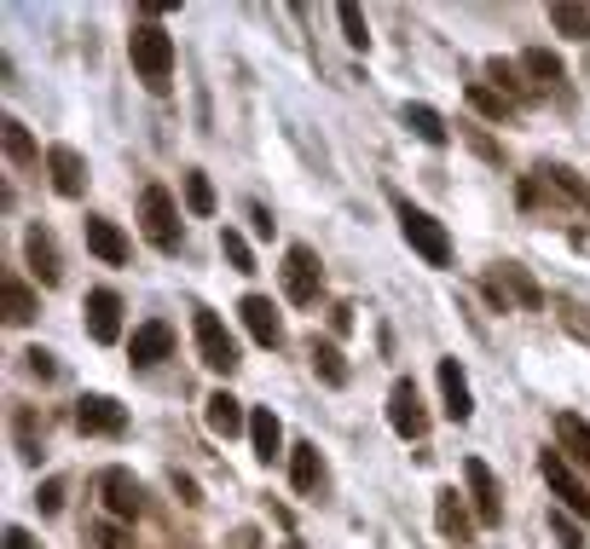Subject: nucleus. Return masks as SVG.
Segmentation results:
<instances>
[{
  "label": "nucleus",
  "instance_id": "f704fd0d",
  "mask_svg": "<svg viewBox=\"0 0 590 549\" xmlns=\"http://www.w3.org/2000/svg\"><path fill=\"white\" fill-rule=\"evenodd\" d=\"M498 283H510V290L521 295V307H539V283L527 278L521 267H504V278H498Z\"/></svg>",
  "mask_w": 590,
  "mask_h": 549
},
{
  "label": "nucleus",
  "instance_id": "4468645a",
  "mask_svg": "<svg viewBox=\"0 0 590 549\" xmlns=\"http://www.w3.org/2000/svg\"><path fill=\"white\" fill-rule=\"evenodd\" d=\"M88 336L105 341V348L122 336V301H116V290H93L88 295Z\"/></svg>",
  "mask_w": 590,
  "mask_h": 549
},
{
  "label": "nucleus",
  "instance_id": "f257e3e1",
  "mask_svg": "<svg viewBox=\"0 0 590 549\" xmlns=\"http://www.w3.org/2000/svg\"><path fill=\"white\" fill-rule=\"evenodd\" d=\"M128 58H134V70L146 75V87H151V93L169 87V75H174V40H169V30L139 24V30L128 35Z\"/></svg>",
  "mask_w": 590,
  "mask_h": 549
},
{
  "label": "nucleus",
  "instance_id": "37998d69",
  "mask_svg": "<svg viewBox=\"0 0 590 549\" xmlns=\"http://www.w3.org/2000/svg\"><path fill=\"white\" fill-rule=\"evenodd\" d=\"M250 220H255V232H261V237H273V214H267V209H250Z\"/></svg>",
  "mask_w": 590,
  "mask_h": 549
},
{
  "label": "nucleus",
  "instance_id": "bb28decb",
  "mask_svg": "<svg viewBox=\"0 0 590 549\" xmlns=\"http://www.w3.org/2000/svg\"><path fill=\"white\" fill-rule=\"evenodd\" d=\"M551 24H556L562 35L585 40V35H590V7H574V0H556V7H551Z\"/></svg>",
  "mask_w": 590,
  "mask_h": 549
},
{
  "label": "nucleus",
  "instance_id": "5701e85b",
  "mask_svg": "<svg viewBox=\"0 0 590 549\" xmlns=\"http://www.w3.org/2000/svg\"><path fill=\"white\" fill-rule=\"evenodd\" d=\"M290 480H296V492H313V486L324 480L319 445H296V452H290Z\"/></svg>",
  "mask_w": 590,
  "mask_h": 549
},
{
  "label": "nucleus",
  "instance_id": "4c0bfd02",
  "mask_svg": "<svg viewBox=\"0 0 590 549\" xmlns=\"http://www.w3.org/2000/svg\"><path fill=\"white\" fill-rule=\"evenodd\" d=\"M35 503H41V515H58V510H65V480H47L35 492Z\"/></svg>",
  "mask_w": 590,
  "mask_h": 549
},
{
  "label": "nucleus",
  "instance_id": "6e6552de",
  "mask_svg": "<svg viewBox=\"0 0 590 549\" xmlns=\"http://www.w3.org/2000/svg\"><path fill=\"white\" fill-rule=\"evenodd\" d=\"M463 480H470L475 521H481V526H498V521H504V498H498V480H493V469H486L481 457H470V463H463Z\"/></svg>",
  "mask_w": 590,
  "mask_h": 549
},
{
  "label": "nucleus",
  "instance_id": "0eeeda50",
  "mask_svg": "<svg viewBox=\"0 0 590 549\" xmlns=\"http://www.w3.org/2000/svg\"><path fill=\"white\" fill-rule=\"evenodd\" d=\"M389 422H394L400 440H423V434H429V411H423V399H417V382H394Z\"/></svg>",
  "mask_w": 590,
  "mask_h": 549
},
{
  "label": "nucleus",
  "instance_id": "39448f33",
  "mask_svg": "<svg viewBox=\"0 0 590 549\" xmlns=\"http://www.w3.org/2000/svg\"><path fill=\"white\" fill-rule=\"evenodd\" d=\"M319 283H324V267L308 243H296L290 255H284V295L296 301V307H313L319 301Z\"/></svg>",
  "mask_w": 590,
  "mask_h": 549
},
{
  "label": "nucleus",
  "instance_id": "c03bdc74",
  "mask_svg": "<svg viewBox=\"0 0 590 549\" xmlns=\"http://www.w3.org/2000/svg\"><path fill=\"white\" fill-rule=\"evenodd\" d=\"M232 549H255V533H250V526H243V533L232 538Z\"/></svg>",
  "mask_w": 590,
  "mask_h": 549
},
{
  "label": "nucleus",
  "instance_id": "58836bf2",
  "mask_svg": "<svg viewBox=\"0 0 590 549\" xmlns=\"http://www.w3.org/2000/svg\"><path fill=\"white\" fill-rule=\"evenodd\" d=\"M24 359H30V376H41V382H53V376H58V364H53V353H47V348H30Z\"/></svg>",
  "mask_w": 590,
  "mask_h": 549
},
{
  "label": "nucleus",
  "instance_id": "e433bc0d",
  "mask_svg": "<svg viewBox=\"0 0 590 549\" xmlns=\"http://www.w3.org/2000/svg\"><path fill=\"white\" fill-rule=\"evenodd\" d=\"M93 549H134V544H128V533H122V526L99 521V526H93Z\"/></svg>",
  "mask_w": 590,
  "mask_h": 549
},
{
  "label": "nucleus",
  "instance_id": "473e14b6",
  "mask_svg": "<svg viewBox=\"0 0 590 549\" xmlns=\"http://www.w3.org/2000/svg\"><path fill=\"white\" fill-rule=\"evenodd\" d=\"M486 75H493L498 87H504V98H510V105L527 93V87H521V70H516V65H504V58H493V65H486Z\"/></svg>",
  "mask_w": 590,
  "mask_h": 549
},
{
  "label": "nucleus",
  "instance_id": "2eb2a0df",
  "mask_svg": "<svg viewBox=\"0 0 590 549\" xmlns=\"http://www.w3.org/2000/svg\"><path fill=\"white\" fill-rule=\"evenodd\" d=\"M440 394H446V417H452V422L475 417V399H470V382H463L458 359H440Z\"/></svg>",
  "mask_w": 590,
  "mask_h": 549
},
{
  "label": "nucleus",
  "instance_id": "f8f14e48",
  "mask_svg": "<svg viewBox=\"0 0 590 549\" xmlns=\"http://www.w3.org/2000/svg\"><path fill=\"white\" fill-rule=\"evenodd\" d=\"M243 324H250V336L261 341V348H284V318L267 295H243Z\"/></svg>",
  "mask_w": 590,
  "mask_h": 549
},
{
  "label": "nucleus",
  "instance_id": "9b49d317",
  "mask_svg": "<svg viewBox=\"0 0 590 549\" xmlns=\"http://www.w3.org/2000/svg\"><path fill=\"white\" fill-rule=\"evenodd\" d=\"M99 492H105V510L116 521H139V480L128 469H105L99 475Z\"/></svg>",
  "mask_w": 590,
  "mask_h": 549
},
{
  "label": "nucleus",
  "instance_id": "9d476101",
  "mask_svg": "<svg viewBox=\"0 0 590 549\" xmlns=\"http://www.w3.org/2000/svg\"><path fill=\"white\" fill-rule=\"evenodd\" d=\"M76 429L81 434H122L128 429V411H122L116 399H105V394H88L76 405Z\"/></svg>",
  "mask_w": 590,
  "mask_h": 549
},
{
  "label": "nucleus",
  "instance_id": "7ed1b4c3",
  "mask_svg": "<svg viewBox=\"0 0 590 549\" xmlns=\"http://www.w3.org/2000/svg\"><path fill=\"white\" fill-rule=\"evenodd\" d=\"M192 330H197V359L209 364L215 376H232L238 371V341L227 336V324H220L209 307H192Z\"/></svg>",
  "mask_w": 590,
  "mask_h": 549
},
{
  "label": "nucleus",
  "instance_id": "393cba45",
  "mask_svg": "<svg viewBox=\"0 0 590 549\" xmlns=\"http://www.w3.org/2000/svg\"><path fill=\"white\" fill-rule=\"evenodd\" d=\"M0 307H7V324H30V318H35V295H30V283L7 278V283H0Z\"/></svg>",
  "mask_w": 590,
  "mask_h": 549
},
{
  "label": "nucleus",
  "instance_id": "7c9ffc66",
  "mask_svg": "<svg viewBox=\"0 0 590 549\" xmlns=\"http://www.w3.org/2000/svg\"><path fill=\"white\" fill-rule=\"evenodd\" d=\"M470 105H475L481 116H493V121H504V116H510V98H504V93H493V87H481V81L470 87Z\"/></svg>",
  "mask_w": 590,
  "mask_h": 549
},
{
  "label": "nucleus",
  "instance_id": "20e7f679",
  "mask_svg": "<svg viewBox=\"0 0 590 549\" xmlns=\"http://www.w3.org/2000/svg\"><path fill=\"white\" fill-rule=\"evenodd\" d=\"M139 226L157 249H180V209L162 186H146V197H139Z\"/></svg>",
  "mask_w": 590,
  "mask_h": 549
},
{
  "label": "nucleus",
  "instance_id": "1a4fd4ad",
  "mask_svg": "<svg viewBox=\"0 0 590 549\" xmlns=\"http://www.w3.org/2000/svg\"><path fill=\"white\" fill-rule=\"evenodd\" d=\"M435 526H440V538L446 544H475V515L463 510V498L452 492V486H446V492H435Z\"/></svg>",
  "mask_w": 590,
  "mask_h": 549
},
{
  "label": "nucleus",
  "instance_id": "a878e982",
  "mask_svg": "<svg viewBox=\"0 0 590 549\" xmlns=\"http://www.w3.org/2000/svg\"><path fill=\"white\" fill-rule=\"evenodd\" d=\"M313 371L331 382V388H342V382H348V359H342L336 341H313Z\"/></svg>",
  "mask_w": 590,
  "mask_h": 549
},
{
  "label": "nucleus",
  "instance_id": "4be33fe9",
  "mask_svg": "<svg viewBox=\"0 0 590 549\" xmlns=\"http://www.w3.org/2000/svg\"><path fill=\"white\" fill-rule=\"evenodd\" d=\"M521 70L533 75L539 87H556V81L567 75V70H562V58H556L551 47H527V52H521Z\"/></svg>",
  "mask_w": 590,
  "mask_h": 549
},
{
  "label": "nucleus",
  "instance_id": "ddd939ff",
  "mask_svg": "<svg viewBox=\"0 0 590 549\" xmlns=\"http://www.w3.org/2000/svg\"><path fill=\"white\" fill-rule=\"evenodd\" d=\"M47 168H53V191L58 197H81V191H88V162H81L70 145H53Z\"/></svg>",
  "mask_w": 590,
  "mask_h": 549
},
{
  "label": "nucleus",
  "instance_id": "c756f323",
  "mask_svg": "<svg viewBox=\"0 0 590 549\" xmlns=\"http://www.w3.org/2000/svg\"><path fill=\"white\" fill-rule=\"evenodd\" d=\"M220 255H227L238 272H255V255H250V243H243V232H232V226L220 232Z\"/></svg>",
  "mask_w": 590,
  "mask_h": 549
},
{
  "label": "nucleus",
  "instance_id": "b1692460",
  "mask_svg": "<svg viewBox=\"0 0 590 549\" xmlns=\"http://www.w3.org/2000/svg\"><path fill=\"white\" fill-rule=\"evenodd\" d=\"M405 128H412L423 145H446V139H452V133H446V121L429 105H405Z\"/></svg>",
  "mask_w": 590,
  "mask_h": 549
},
{
  "label": "nucleus",
  "instance_id": "cd10ccee",
  "mask_svg": "<svg viewBox=\"0 0 590 549\" xmlns=\"http://www.w3.org/2000/svg\"><path fill=\"white\" fill-rule=\"evenodd\" d=\"M539 174H544V179H551V186H562V191H567V197H574V202H579V209H585V214H590V186H585V179H579L574 168H562V162H551V168H539Z\"/></svg>",
  "mask_w": 590,
  "mask_h": 549
},
{
  "label": "nucleus",
  "instance_id": "f3484780",
  "mask_svg": "<svg viewBox=\"0 0 590 549\" xmlns=\"http://www.w3.org/2000/svg\"><path fill=\"white\" fill-rule=\"evenodd\" d=\"M169 353H174V330L162 318H151V324H139V330H134V364H157Z\"/></svg>",
  "mask_w": 590,
  "mask_h": 549
},
{
  "label": "nucleus",
  "instance_id": "dca6fc26",
  "mask_svg": "<svg viewBox=\"0 0 590 549\" xmlns=\"http://www.w3.org/2000/svg\"><path fill=\"white\" fill-rule=\"evenodd\" d=\"M24 255H30V267H35V278H41V283H58V278H65V267H58V243H53V232H47V226H30Z\"/></svg>",
  "mask_w": 590,
  "mask_h": 549
},
{
  "label": "nucleus",
  "instance_id": "a19ab883",
  "mask_svg": "<svg viewBox=\"0 0 590 549\" xmlns=\"http://www.w3.org/2000/svg\"><path fill=\"white\" fill-rule=\"evenodd\" d=\"M7 549H41V544L24 533V526H7Z\"/></svg>",
  "mask_w": 590,
  "mask_h": 549
},
{
  "label": "nucleus",
  "instance_id": "c9c22d12",
  "mask_svg": "<svg viewBox=\"0 0 590 549\" xmlns=\"http://www.w3.org/2000/svg\"><path fill=\"white\" fill-rule=\"evenodd\" d=\"M551 533H556V544H562V549H585V533L574 526V515H567V510H556V515H551Z\"/></svg>",
  "mask_w": 590,
  "mask_h": 549
},
{
  "label": "nucleus",
  "instance_id": "6ab92c4d",
  "mask_svg": "<svg viewBox=\"0 0 590 549\" xmlns=\"http://www.w3.org/2000/svg\"><path fill=\"white\" fill-rule=\"evenodd\" d=\"M556 440H562V452L579 463V469H590V422L574 417V411H556Z\"/></svg>",
  "mask_w": 590,
  "mask_h": 549
},
{
  "label": "nucleus",
  "instance_id": "ea45409f",
  "mask_svg": "<svg viewBox=\"0 0 590 549\" xmlns=\"http://www.w3.org/2000/svg\"><path fill=\"white\" fill-rule=\"evenodd\" d=\"M174 492H180V503H203V498H197V480H192V475H174Z\"/></svg>",
  "mask_w": 590,
  "mask_h": 549
},
{
  "label": "nucleus",
  "instance_id": "f03ea898",
  "mask_svg": "<svg viewBox=\"0 0 590 549\" xmlns=\"http://www.w3.org/2000/svg\"><path fill=\"white\" fill-rule=\"evenodd\" d=\"M400 232H405V243H412L423 260H429V267H452V237H446V226H440L435 214L400 202Z\"/></svg>",
  "mask_w": 590,
  "mask_h": 549
},
{
  "label": "nucleus",
  "instance_id": "423d86ee",
  "mask_svg": "<svg viewBox=\"0 0 590 549\" xmlns=\"http://www.w3.org/2000/svg\"><path fill=\"white\" fill-rule=\"evenodd\" d=\"M539 475H544V486L562 498L567 515H590V492H585V480L574 475V463H567L562 452H544V457H539Z\"/></svg>",
  "mask_w": 590,
  "mask_h": 549
},
{
  "label": "nucleus",
  "instance_id": "c85d7f7f",
  "mask_svg": "<svg viewBox=\"0 0 590 549\" xmlns=\"http://www.w3.org/2000/svg\"><path fill=\"white\" fill-rule=\"evenodd\" d=\"M186 209L192 214H215V186L203 168H186Z\"/></svg>",
  "mask_w": 590,
  "mask_h": 549
},
{
  "label": "nucleus",
  "instance_id": "79ce46f5",
  "mask_svg": "<svg viewBox=\"0 0 590 549\" xmlns=\"http://www.w3.org/2000/svg\"><path fill=\"white\" fill-rule=\"evenodd\" d=\"M348 324H354V307H348V301H342V307H331V330H336V336L348 330Z\"/></svg>",
  "mask_w": 590,
  "mask_h": 549
},
{
  "label": "nucleus",
  "instance_id": "a211bd4d",
  "mask_svg": "<svg viewBox=\"0 0 590 549\" xmlns=\"http://www.w3.org/2000/svg\"><path fill=\"white\" fill-rule=\"evenodd\" d=\"M88 249L105 260V267H122L128 260V237H122L111 220H99V214H88Z\"/></svg>",
  "mask_w": 590,
  "mask_h": 549
},
{
  "label": "nucleus",
  "instance_id": "a18cd8bd",
  "mask_svg": "<svg viewBox=\"0 0 590 549\" xmlns=\"http://www.w3.org/2000/svg\"><path fill=\"white\" fill-rule=\"evenodd\" d=\"M284 549H301V544H284Z\"/></svg>",
  "mask_w": 590,
  "mask_h": 549
},
{
  "label": "nucleus",
  "instance_id": "72a5a7b5",
  "mask_svg": "<svg viewBox=\"0 0 590 549\" xmlns=\"http://www.w3.org/2000/svg\"><path fill=\"white\" fill-rule=\"evenodd\" d=\"M7 156H12V162H30V156H35V139H30L24 121H7Z\"/></svg>",
  "mask_w": 590,
  "mask_h": 549
},
{
  "label": "nucleus",
  "instance_id": "412c9836",
  "mask_svg": "<svg viewBox=\"0 0 590 549\" xmlns=\"http://www.w3.org/2000/svg\"><path fill=\"white\" fill-rule=\"evenodd\" d=\"M243 422H250V417H243V405H238L227 388H220V394H209V429H215L220 440H232V434L243 429Z\"/></svg>",
  "mask_w": 590,
  "mask_h": 549
},
{
  "label": "nucleus",
  "instance_id": "aec40b11",
  "mask_svg": "<svg viewBox=\"0 0 590 549\" xmlns=\"http://www.w3.org/2000/svg\"><path fill=\"white\" fill-rule=\"evenodd\" d=\"M250 440H255V457H261V463H273V457H278L284 429H278V417L267 411V405H255V411H250Z\"/></svg>",
  "mask_w": 590,
  "mask_h": 549
},
{
  "label": "nucleus",
  "instance_id": "2f4dec72",
  "mask_svg": "<svg viewBox=\"0 0 590 549\" xmlns=\"http://www.w3.org/2000/svg\"><path fill=\"white\" fill-rule=\"evenodd\" d=\"M336 17H342V35H348L354 47H365V40H371V30H365V12L354 7V0H342V7H336Z\"/></svg>",
  "mask_w": 590,
  "mask_h": 549
}]
</instances>
